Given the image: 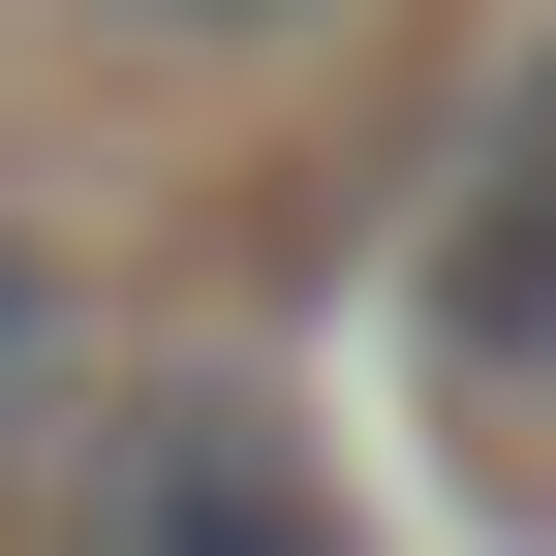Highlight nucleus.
<instances>
[{
  "label": "nucleus",
  "instance_id": "obj_1",
  "mask_svg": "<svg viewBox=\"0 0 556 556\" xmlns=\"http://www.w3.org/2000/svg\"><path fill=\"white\" fill-rule=\"evenodd\" d=\"M62 556H340V464L278 433L248 371H155V402H62Z\"/></svg>",
  "mask_w": 556,
  "mask_h": 556
},
{
  "label": "nucleus",
  "instance_id": "obj_2",
  "mask_svg": "<svg viewBox=\"0 0 556 556\" xmlns=\"http://www.w3.org/2000/svg\"><path fill=\"white\" fill-rule=\"evenodd\" d=\"M402 340H433L464 433H526V402H556V31H526V93L464 124V217H433V278H402Z\"/></svg>",
  "mask_w": 556,
  "mask_h": 556
},
{
  "label": "nucleus",
  "instance_id": "obj_3",
  "mask_svg": "<svg viewBox=\"0 0 556 556\" xmlns=\"http://www.w3.org/2000/svg\"><path fill=\"white\" fill-rule=\"evenodd\" d=\"M62 402H93V309H62V248L0 217V495H31V464H62Z\"/></svg>",
  "mask_w": 556,
  "mask_h": 556
},
{
  "label": "nucleus",
  "instance_id": "obj_4",
  "mask_svg": "<svg viewBox=\"0 0 556 556\" xmlns=\"http://www.w3.org/2000/svg\"><path fill=\"white\" fill-rule=\"evenodd\" d=\"M124 31H309V0H124Z\"/></svg>",
  "mask_w": 556,
  "mask_h": 556
}]
</instances>
